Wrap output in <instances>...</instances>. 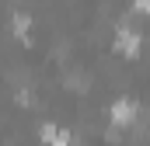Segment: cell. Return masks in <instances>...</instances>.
Wrapping results in <instances>:
<instances>
[{"label": "cell", "instance_id": "obj_1", "mask_svg": "<svg viewBox=\"0 0 150 146\" xmlns=\"http://www.w3.org/2000/svg\"><path fill=\"white\" fill-rule=\"evenodd\" d=\"M119 52H126V56H136L140 52V35L129 28V25H119Z\"/></svg>", "mask_w": 150, "mask_h": 146}, {"label": "cell", "instance_id": "obj_2", "mask_svg": "<svg viewBox=\"0 0 150 146\" xmlns=\"http://www.w3.org/2000/svg\"><path fill=\"white\" fill-rule=\"evenodd\" d=\"M112 122H115V125H133V122H136V108H133V101H126V98L115 101V105H112Z\"/></svg>", "mask_w": 150, "mask_h": 146}, {"label": "cell", "instance_id": "obj_3", "mask_svg": "<svg viewBox=\"0 0 150 146\" xmlns=\"http://www.w3.org/2000/svg\"><path fill=\"white\" fill-rule=\"evenodd\" d=\"M42 139H45V146H74L70 132H63L56 125H42Z\"/></svg>", "mask_w": 150, "mask_h": 146}, {"label": "cell", "instance_id": "obj_4", "mask_svg": "<svg viewBox=\"0 0 150 146\" xmlns=\"http://www.w3.org/2000/svg\"><path fill=\"white\" fill-rule=\"evenodd\" d=\"M14 32H18L21 38L28 35V18H25V14H14Z\"/></svg>", "mask_w": 150, "mask_h": 146}, {"label": "cell", "instance_id": "obj_5", "mask_svg": "<svg viewBox=\"0 0 150 146\" xmlns=\"http://www.w3.org/2000/svg\"><path fill=\"white\" fill-rule=\"evenodd\" d=\"M136 11H143V14H150V0H136Z\"/></svg>", "mask_w": 150, "mask_h": 146}]
</instances>
